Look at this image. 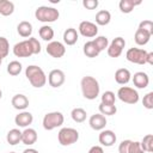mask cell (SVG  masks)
Instances as JSON below:
<instances>
[{
	"mask_svg": "<svg viewBox=\"0 0 153 153\" xmlns=\"http://www.w3.org/2000/svg\"><path fill=\"white\" fill-rule=\"evenodd\" d=\"M1 63H2V60H1V59H0V66H1Z\"/></svg>",
	"mask_w": 153,
	"mask_h": 153,
	"instance_id": "obj_46",
	"label": "cell"
},
{
	"mask_svg": "<svg viewBox=\"0 0 153 153\" xmlns=\"http://www.w3.org/2000/svg\"><path fill=\"white\" fill-rule=\"evenodd\" d=\"M87 153H104V149L100 146H92Z\"/></svg>",
	"mask_w": 153,
	"mask_h": 153,
	"instance_id": "obj_42",
	"label": "cell"
},
{
	"mask_svg": "<svg viewBox=\"0 0 153 153\" xmlns=\"http://www.w3.org/2000/svg\"><path fill=\"white\" fill-rule=\"evenodd\" d=\"M57 140L62 146H71L79 140V131L74 128H61L57 134Z\"/></svg>",
	"mask_w": 153,
	"mask_h": 153,
	"instance_id": "obj_5",
	"label": "cell"
},
{
	"mask_svg": "<svg viewBox=\"0 0 153 153\" xmlns=\"http://www.w3.org/2000/svg\"><path fill=\"white\" fill-rule=\"evenodd\" d=\"M133 82L137 88H146L149 84V76L145 72H136L133 76Z\"/></svg>",
	"mask_w": 153,
	"mask_h": 153,
	"instance_id": "obj_18",
	"label": "cell"
},
{
	"mask_svg": "<svg viewBox=\"0 0 153 153\" xmlns=\"http://www.w3.org/2000/svg\"><path fill=\"white\" fill-rule=\"evenodd\" d=\"M137 29H141V30L148 32L149 35H153V23H152V20H142L139 24Z\"/></svg>",
	"mask_w": 153,
	"mask_h": 153,
	"instance_id": "obj_37",
	"label": "cell"
},
{
	"mask_svg": "<svg viewBox=\"0 0 153 153\" xmlns=\"http://www.w3.org/2000/svg\"><path fill=\"white\" fill-rule=\"evenodd\" d=\"M98 5H99L98 0H84L82 1V6L86 10H94L98 7Z\"/></svg>",
	"mask_w": 153,
	"mask_h": 153,
	"instance_id": "obj_40",
	"label": "cell"
},
{
	"mask_svg": "<svg viewBox=\"0 0 153 153\" xmlns=\"http://www.w3.org/2000/svg\"><path fill=\"white\" fill-rule=\"evenodd\" d=\"M25 76L27 78L29 82L36 88H41L47 84V75L44 71L36 65H30L26 67Z\"/></svg>",
	"mask_w": 153,
	"mask_h": 153,
	"instance_id": "obj_2",
	"label": "cell"
},
{
	"mask_svg": "<svg viewBox=\"0 0 153 153\" xmlns=\"http://www.w3.org/2000/svg\"><path fill=\"white\" fill-rule=\"evenodd\" d=\"M23 153H39V152L35 148H26V149L23 151Z\"/></svg>",
	"mask_w": 153,
	"mask_h": 153,
	"instance_id": "obj_44",
	"label": "cell"
},
{
	"mask_svg": "<svg viewBox=\"0 0 153 153\" xmlns=\"http://www.w3.org/2000/svg\"><path fill=\"white\" fill-rule=\"evenodd\" d=\"M129 153H143V149L141 148L140 142H137V141H131L130 147H129Z\"/></svg>",
	"mask_w": 153,
	"mask_h": 153,
	"instance_id": "obj_41",
	"label": "cell"
},
{
	"mask_svg": "<svg viewBox=\"0 0 153 153\" xmlns=\"http://www.w3.org/2000/svg\"><path fill=\"white\" fill-rule=\"evenodd\" d=\"M45 50L47 53L51 56V57H55V59H60L65 54H66V47L63 43L59 42V41H51L47 44L45 47Z\"/></svg>",
	"mask_w": 153,
	"mask_h": 153,
	"instance_id": "obj_10",
	"label": "cell"
},
{
	"mask_svg": "<svg viewBox=\"0 0 153 153\" xmlns=\"http://www.w3.org/2000/svg\"><path fill=\"white\" fill-rule=\"evenodd\" d=\"M22 69H23V67H22V63H20L19 61H16V60H14V61H11V62L7 65V73H8L10 75L16 76V75L20 74Z\"/></svg>",
	"mask_w": 153,
	"mask_h": 153,
	"instance_id": "obj_31",
	"label": "cell"
},
{
	"mask_svg": "<svg viewBox=\"0 0 153 153\" xmlns=\"http://www.w3.org/2000/svg\"><path fill=\"white\" fill-rule=\"evenodd\" d=\"M79 33L84 37H87V38H92V37H96L97 33H98V26L97 24L92 23V22H88V20H84L79 24Z\"/></svg>",
	"mask_w": 153,
	"mask_h": 153,
	"instance_id": "obj_11",
	"label": "cell"
},
{
	"mask_svg": "<svg viewBox=\"0 0 153 153\" xmlns=\"http://www.w3.org/2000/svg\"><path fill=\"white\" fill-rule=\"evenodd\" d=\"M117 97L121 102L127 104H136L139 102V93L135 88L129 86H122L117 91Z\"/></svg>",
	"mask_w": 153,
	"mask_h": 153,
	"instance_id": "obj_6",
	"label": "cell"
},
{
	"mask_svg": "<svg viewBox=\"0 0 153 153\" xmlns=\"http://www.w3.org/2000/svg\"><path fill=\"white\" fill-rule=\"evenodd\" d=\"M33 121V116L29 111H22L14 117V123L20 128H27Z\"/></svg>",
	"mask_w": 153,
	"mask_h": 153,
	"instance_id": "obj_15",
	"label": "cell"
},
{
	"mask_svg": "<svg viewBox=\"0 0 153 153\" xmlns=\"http://www.w3.org/2000/svg\"><path fill=\"white\" fill-rule=\"evenodd\" d=\"M115 100H116V96L112 91H105L102 94V104H106V105H115Z\"/></svg>",
	"mask_w": 153,
	"mask_h": 153,
	"instance_id": "obj_35",
	"label": "cell"
},
{
	"mask_svg": "<svg viewBox=\"0 0 153 153\" xmlns=\"http://www.w3.org/2000/svg\"><path fill=\"white\" fill-rule=\"evenodd\" d=\"M141 148L143 149V152H153V135L152 134H147L143 136L142 141L140 142Z\"/></svg>",
	"mask_w": 153,
	"mask_h": 153,
	"instance_id": "obj_30",
	"label": "cell"
},
{
	"mask_svg": "<svg viewBox=\"0 0 153 153\" xmlns=\"http://www.w3.org/2000/svg\"><path fill=\"white\" fill-rule=\"evenodd\" d=\"M37 131L33 128H25L24 131H22V142L24 145L31 146L33 143H36L37 141Z\"/></svg>",
	"mask_w": 153,
	"mask_h": 153,
	"instance_id": "obj_17",
	"label": "cell"
},
{
	"mask_svg": "<svg viewBox=\"0 0 153 153\" xmlns=\"http://www.w3.org/2000/svg\"><path fill=\"white\" fill-rule=\"evenodd\" d=\"M38 35H39V37H41L43 41L51 42V39L54 38V30H53V27L49 26V25H43V26L39 27Z\"/></svg>",
	"mask_w": 153,
	"mask_h": 153,
	"instance_id": "obj_28",
	"label": "cell"
},
{
	"mask_svg": "<svg viewBox=\"0 0 153 153\" xmlns=\"http://www.w3.org/2000/svg\"><path fill=\"white\" fill-rule=\"evenodd\" d=\"M147 53L145 49L141 48H129L126 53V57L129 62L136 65H146V56Z\"/></svg>",
	"mask_w": 153,
	"mask_h": 153,
	"instance_id": "obj_7",
	"label": "cell"
},
{
	"mask_svg": "<svg viewBox=\"0 0 153 153\" xmlns=\"http://www.w3.org/2000/svg\"><path fill=\"white\" fill-rule=\"evenodd\" d=\"M63 122H65V117H63L62 112L53 111V112H48L44 115L42 124L45 130H53L57 127H61L63 124Z\"/></svg>",
	"mask_w": 153,
	"mask_h": 153,
	"instance_id": "obj_4",
	"label": "cell"
},
{
	"mask_svg": "<svg viewBox=\"0 0 153 153\" xmlns=\"http://www.w3.org/2000/svg\"><path fill=\"white\" fill-rule=\"evenodd\" d=\"M1 97H2V91L0 90V99H1Z\"/></svg>",
	"mask_w": 153,
	"mask_h": 153,
	"instance_id": "obj_45",
	"label": "cell"
},
{
	"mask_svg": "<svg viewBox=\"0 0 153 153\" xmlns=\"http://www.w3.org/2000/svg\"><path fill=\"white\" fill-rule=\"evenodd\" d=\"M27 39H29V42H30V44H31V47H32L33 55L39 54L42 49H41V43L38 42V39H37V38H35V37H30V38H27Z\"/></svg>",
	"mask_w": 153,
	"mask_h": 153,
	"instance_id": "obj_38",
	"label": "cell"
},
{
	"mask_svg": "<svg viewBox=\"0 0 153 153\" xmlns=\"http://www.w3.org/2000/svg\"><path fill=\"white\" fill-rule=\"evenodd\" d=\"M78 38H79V33L74 27H68V29L65 30V32H63V42H65V44L73 45V44L76 43Z\"/></svg>",
	"mask_w": 153,
	"mask_h": 153,
	"instance_id": "obj_20",
	"label": "cell"
},
{
	"mask_svg": "<svg viewBox=\"0 0 153 153\" xmlns=\"http://www.w3.org/2000/svg\"><path fill=\"white\" fill-rule=\"evenodd\" d=\"M35 17L42 23H54L59 19L60 12L55 7L50 6H39L35 11Z\"/></svg>",
	"mask_w": 153,
	"mask_h": 153,
	"instance_id": "obj_3",
	"label": "cell"
},
{
	"mask_svg": "<svg viewBox=\"0 0 153 153\" xmlns=\"http://www.w3.org/2000/svg\"><path fill=\"white\" fill-rule=\"evenodd\" d=\"M80 86H81V92L82 96L88 99V100H93L99 96V91H100V86L99 82L96 78L91 76V75H86L81 79L80 81Z\"/></svg>",
	"mask_w": 153,
	"mask_h": 153,
	"instance_id": "obj_1",
	"label": "cell"
},
{
	"mask_svg": "<svg viewBox=\"0 0 153 153\" xmlns=\"http://www.w3.org/2000/svg\"><path fill=\"white\" fill-rule=\"evenodd\" d=\"M8 153H16V152H8Z\"/></svg>",
	"mask_w": 153,
	"mask_h": 153,
	"instance_id": "obj_47",
	"label": "cell"
},
{
	"mask_svg": "<svg viewBox=\"0 0 153 153\" xmlns=\"http://www.w3.org/2000/svg\"><path fill=\"white\" fill-rule=\"evenodd\" d=\"M130 78H131V74H130L129 69H127V68H120L115 72V80L120 85L128 84L130 81Z\"/></svg>",
	"mask_w": 153,
	"mask_h": 153,
	"instance_id": "obj_19",
	"label": "cell"
},
{
	"mask_svg": "<svg viewBox=\"0 0 153 153\" xmlns=\"http://www.w3.org/2000/svg\"><path fill=\"white\" fill-rule=\"evenodd\" d=\"M130 143H131V140H123L118 146V152L120 153H129Z\"/></svg>",
	"mask_w": 153,
	"mask_h": 153,
	"instance_id": "obj_39",
	"label": "cell"
},
{
	"mask_svg": "<svg viewBox=\"0 0 153 153\" xmlns=\"http://www.w3.org/2000/svg\"><path fill=\"white\" fill-rule=\"evenodd\" d=\"M12 105L14 109L17 110H22L24 111L27 106H29V99L25 94H22V93H18V94H14L12 97V100H11Z\"/></svg>",
	"mask_w": 153,
	"mask_h": 153,
	"instance_id": "obj_16",
	"label": "cell"
},
{
	"mask_svg": "<svg viewBox=\"0 0 153 153\" xmlns=\"http://www.w3.org/2000/svg\"><path fill=\"white\" fill-rule=\"evenodd\" d=\"M151 37H152V35H149L148 32H146L141 29H137L135 31V35H134V41L137 45H145L149 42Z\"/></svg>",
	"mask_w": 153,
	"mask_h": 153,
	"instance_id": "obj_21",
	"label": "cell"
},
{
	"mask_svg": "<svg viewBox=\"0 0 153 153\" xmlns=\"http://www.w3.org/2000/svg\"><path fill=\"white\" fill-rule=\"evenodd\" d=\"M141 1H134V0H121L120 4H118V7H120V11L122 13H130L135 6L140 5Z\"/></svg>",
	"mask_w": 153,
	"mask_h": 153,
	"instance_id": "obj_24",
	"label": "cell"
},
{
	"mask_svg": "<svg viewBox=\"0 0 153 153\" xmlns=\"http://www.w3.org/2000/svg\"><path fill=\"white\" fill-rule=\"evenodd\" d=\"M142 105L146 109H148V110H152L153 109V92H148L147 94L143 96Z\"/></svg>",
	"mask_w": 153,
	"mask_h": 153,
	"instance_id": "obj_36",
	"label": "cell"
},
{
	"mask_svg": "<svg viewBox=\"0 0 153 153\" xmlns=\"http://www.w3.org/2000/svg\"><path fill=\"white\" fill-rule=\"evenodd\" d=\"M126 47V41L123 37H116L111 41V43L108 45V55L110 57H118L121 56L123 49Z\"/></svg>",
	"mask_w": 153,
	"mask_h": 153,
	"instance_id": "obj_8",
	"label": "cell"
},
{
	"mask_svg": "<svg viewBox=\"0 0 153 153\" xmlns=\"http://www.w3.org/2000/svg\"><path fill=\"white\" fill-rule=\"evenodd\" d=\"M14 12V4L10 0H0V14L1 16H11Z\"/></svg>",
	"mask_w": 153,
	"mask_h": 153,
	"instance_id": "obj_27",
	"label": "cell"
},
{
	"mask_svg": "<svg viewBox=\"0 0 153 153\" xmlns=\"http://www.w3.org/2000/svg\"><path fill=\"white\" fill-rule=\"evenodd\" d=\"M82 51H84V54H85L87 57H90V59H92V57H97V56L99 55V50L96 48L93 41H87V42L84 44Z\"/></svg>",
	"mask_w": 153,
	"mask_h": 153,
	"instance_id": "obj_26",
	"label": "cell"
},
{
	"mask_svg": "<svg viewBox=\"0 0 153 153\" xmlns=\"http://www.w3.org/2000/svg\"><path fill=\"white\" fill-rule=\"evenodd\" d=\"M13 54L17 57H30L31 55H33L32 47H31L29 39L16 43L13 47Z\"/></svg>",
	"mask_w": 153,
	"mask_h": 153,
	"instance_id": "obj_9",
	"label": "cell"
},
{
	"mask_svg": "<svg viewBox=\"0 0 153 153\" xmlns=\"http://www.w3.org/2000/svg\"><path fill=\"white\" fill-rule=\"evenodd\" d=\"M106 123H108L106 117L102 114H94L88 120V124L93 130H103L105 128Z\"/></svg>",
	"mask_w": 153,
	"mask_h": 153,
	"instance_id": "obj_14",
	"label": "cell"
},
{
	"mask_svg": "<svg viewBox=\"0 0 153 153\" xmlns=\"http://www.w3.org/2000/svg\"><path fill=\"white\" fill-rule=\"evenodd\" d=\"M99 109V114L104 115V116H112L117 112V108L116 105H106V104H99L98 106Z\"/></svg>",
	"mask_w": 153,
	"mask_h": 153,
	"instance_id": "obj_32",
	"label": "cell"
},
{
	"mask_svg": "<svg viewBox=\"0 0 153 153\" xmlns=\"http://www.w3.org/2000/svg\"><path fill=\"white\" fill-rule=\"evenodd\" d=\"M10 53V43L6 37L0 36V59H5Z\"/></svg>",
	"mask_w": 153,
	"mask_h": 153,
	"instance_id": "obj_33",
	"label": "cell"
},
{
	"mask_svg": "<svg viewBox=\"0 0 153 153\" xmlns=\"http://www.w3.org/2000/svg\"><path fill=\"white\" fill-rule=\"evenodd\" d=\"M110 20H111V14H110L109 11L100 10V11L97 12V14H96V23L98 25H102V26L108 25L110 23Z\"/></svg>",
	"mask_w": 153,
	"mask_h": 153,
	"instance_id": "obj_25",
	"label": "cell"
},
{
	"mask_svg": "<svg viewBox=\"0 0 153 153\" xmlns=\"http://www.w3.org/2000/svg\"><path fill=\"white\" fill-rule=\"evenodd\" d=\"M98 140H99V143H100L102 146L111 147V146L116 142L117 137H116V134H115L112 130H110V129H103V130H100V133H99Z\"/></svg>",
	"mask_w": 153,
	"mask_h": 153,
	"instance_id": "obj_13",
	"label": "cell"
},
{
	"mask_svg": "<svg viewBox=\"0 0 153 153\" xmlns=\"http://www.w3.org/2000/svg\"><path fill=\"white\" fill-rule=\"evenodd\" d=\"M65 80H66V75H65L63 71H61V69H53V71H50V73L48 75V82L54 88L62 86Z\"/></svg>",
	"mask_w": 153,
	"mask_h": 153,
	"instance_id": "obj_12",
	"label": "cell"
},
{
	"mask_svg": "<svg viewBox=\"0 0 153 153\" xmlns=\"http://www.w3.org/2000/svg\"><path fill=\"white\" fill-rule=\"evenodd\" d=\"M6 140H7V142H8L10 145L16 146L17 143L22 142V131H20L19 129H17V128L11 129V130L7 133V135H6Z\"/></svg>",
	"mask_w": 153,
	"mask_h": 153,
	"instance_id": "obj_23",
	"label": "cell"
},
{
	"mask_svg": "<svg viewBox=\"0 0 153 153\" xmlns=\"http://www.w3.org/2000/svg\"><path fill=\"white\" fill-rule=\"evenodd\" d=\"M17 31L22 37H30L32 33V24L30 22L23 20L17 25Z\"/></svg>",
	"mask_w": 153,
	"mask_h": 153,
	"instance_id": "obj_22",
	"label": "cell"
},
{
	"mask_svg": "<svg viewBox=\"0 0 153 153\" xmlns=\"http://www.w3.org/2000/svg\"><path fill=\"white\" fill-rule=\"evenodd\" d=\"M146 63H148V65H153V53H152V51L147 53V56H146Z\"/></svg>",
	"mask_w": 153,
	"mask_h": 153,
	"instance_id": "obj_43",
	"label": "cell"
},
{
	"mask_svg": "<svg viewBox=\"0 0 153 153\" xmlns=\"http://www.w3.org/2000/svg\"><path fill=\"white\" fill-rule=\"evenodd\" d=\"M93 43H94L96 48L99 50V53L103 51L104 49H106L108 45H109L108 37H105V36H98V37H96V38L93 39Z\"/></svg>",
	"mask_w": 153,
	"mask_h": 153,
	"instance_id": "obj_34",
	"label": "cell"
},
{
	"mask_svg": "<svg viewBox=\"0 0 153 153\" xmlns=\"http://www.w3.org/2000/svg\"><path fill=\"white\" fill-rule=\"evenodd\" d=\"M86 116H87V114L82 108H74L71 112L72 120L76 123H82L86 120Z\"/></svg>",
	"mask_w": 153,
	"mask_h": 153,
	"instance_id": "obj_29",
	"label": "cell"
}]
</instances>
